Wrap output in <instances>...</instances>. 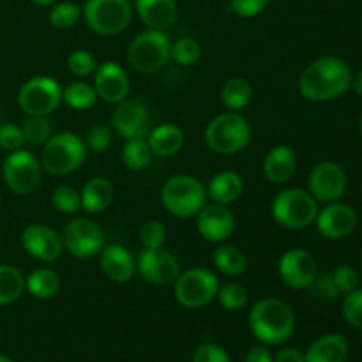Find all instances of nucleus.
Here are the masks:
<instances>
[{"mask_svg": "<svg viewBox=\"0 0 362 362\" xmlns=\"http://www.w3.org/2000/svg\"><path fill=\"white\" fill-rule=\"evenodd\" d=\"M350 83L352 73L345 60L338 57H320L303 71L299 78V90L308 101L324 103L345 94Z\"/></svg>", "mask_w": 362, "mask_h": 362, "instance_id": "obj_1", "label": "nucleus"}, {"mask_svg": "<svg viewBox=\"0 0 362 362\" xmlns=\"http://www.w3.org/2000/svg\"><path fill=\"white\" fill-rule=\"evenodd\" d=\"M250 329L258 341L279 345L296 331V315L285 300L265 297L251 308Z\"/></svg>", "mask_w": 362, "mask_h": 362, "instance_id": "obj_2", "label": "nucleus"}, {"mask_svg": "<svg viewBox=\"0 0 362 362\" xmlns=\"http://www.w3.org/2000/svg\"><path fill=\"white\" fill-rule=\"evenodd\" d=\"M207 187L193 175H173L163 184L161 204L175 218H193L207 204Z\"/></svg>", "mask_w": 362, "mask_h": 362, "instance_id": "obj_3", "label": "nucleus"}, {"mask_svg": "<svg viewBox=\"0 0 362 362\" xmlns=\"http://www.w3.org/2000/svg\"><path fill=\"white\" fill-rule=\"evenodd\" d=\"M204 136L212 152L232 156L247 147L251 140V126L239 112H225L207 124Z\"/></svg>", "mask_w": 362, "mask_h": 362, "instance_id": "obj_4", "label": "nucleus"}, {"mask_svg": "<svg viewBox=\"0 0 362 362\" xmlns=\"http://www.w3.org/2000/svg\"><path fill=\"white\" fill-rule=\"evenodd\" d=\"M271 212L274 221L283 228L303 230L313 225L317 219L318 202L310 191L290 187L276 194Z\"/></svg>", "mask_w": 362, "mask_h": 362, "instance_id": "obj_5", "label": "nucleus"}, {"mask_svg": "<svg viewBox=\"0 0 362 362\" xmlns=\"http://www.w3.org/2000/svg\"><path fill=\"white\" fill-rule=\"evenodd\" d=\"M87 147L78 134L59 133L42 145L41 166L52 175H69L83 165Z\"/></svg>", "mask_w": 362, "mask_h": 362, "instance_id": "obj_6", "label": "nucleus"}, {"mask_svg": "<svg viewBox=\"0 0 362 362\" xmlns=\"http://www.w3.org/2000/svg\"><path fill=\"white\" fill-rule=\"evenodd\" d=\"M172 42L168 35L163 30H148L140 32L136 37L131 41L127 48V60L131 67L144 74H152L161 71L172 59Z\"/></svg>", "mask_w": 362, "mask_h": 362, "instance_id": "obj_7", "label": "nucleus"}, {"mask_svg": "<svg viewBox=\"0 0 362 362\" xmlns=\"http://www.w3.org/2000/svg\"><path fill=\"white\" fill-rule=\"evenodd\" d=\"M81 13L92 32L99 35H117L129 27L133 7L129 0H87Z\"/></svg>", "mask_w": 362, "mask_h": 362, "instance_id": "obj_8", "label": "nucleus"}, {"mask_svg": "<svg viewBox=\"0 0 362 362\" xmlns=\"http://www.w3.org/2000/svg\"><path fill=\"white\" fill-rule=\"evenodd\" d=\"M219 290V279L214 272L204 267H194L180 272L173 283V293L180 306L187 310H200L216 299Z\"/></svg>", "mask_w": 362, "mask_h": 362, "instance_id": "obj_9", "label": "nucleus"}, {"mask_svg": "<svg viewBox=\"0 0 362 362\" xmlns=\"http://www.w3.org/2000/svg\"><path fill=\"white\" fill-rule=\"evenodd\" d=\"M62 103V87L49 76H34L21 85L18 105L27 115L48 117Z\"/></svg>", "mask_w": 362, "mask_h": 362, "instance_id": "obj_10", "label": "nucleus"}, {"mask_svg": "<svg viewBox=\"0 0 362 362\" xmlns=\"http://www.w3.org/2000/svg\"><path fill=\"white\" fill-rule=\"evenodd\" d=\"M41 163L32 152L20 148L9 152L2 165V177L6 186L16 194H32L41 186Z\"/></svg>", "mask_w": 362, "mask_h": 362, "instance_id": "obj_11", "label": "nucleus"}, {"mask_svg": "<svg viewBox=\"0 0 362 362\" xmlns=\"http://www.w3.org/2000/svg\"><path fill=\"white\" fill-rule=\"evenodd\" d=\"M64 250L80 260H88L105 247V233L101 226L88 218H74L62 232Z\"/></svg>", "mask_w": 362, "mask_h": 362, "instance_id": "obj_12", "label": "nucleus"}, {"mask_svg": "<svg viewBox=\"0 0 362 362\" xmlns=\"http://www.w3.org/2000/svg\"><path fill=\"white\" fill-rule=\"evenodd\" d=\"M278 272L288 288L306 290L318 276L317 258L304 247H293L279 258Z\"/></svg>", "mask_w": 362, "mask_h": 362, "instance_id": "obj_13", "label": "nucleus"}, {"mask_svg": "<svg viewBox=\"0 0 362 362\" xmlns=\"http://www.w3.org/2000/svg\"><path fill=\"white\" fill-rule=\"evenodd\" d=\"M136 271L147 283L170 286L179 278L180 265L170 251L159 247V250H144L138 255Z\"/></svg>", "mask_w": 362, "mask_h": 362, "instance_id": "obj_14", "label": "nucleus"}, {"mask_svg": "<svg viewBox=\"0 0 362 362\" xmlns=\"http://www.w3.org/2000/svg\"><path fill=\"white\" fill-rule=\"evenodd\" d=\"M310 193L317 202L332 204L346 191V173L338 163L322 161L310 173Z\"/></svg>", "mask_w": 362, "mask_h": 362, "instance_id": "obj_15", "label": "nucleus"}, {"mask_svg": "<svg viewBox=\"0 0 362 362\" xmlns=\"http://www.w3.org/2000/svg\"><path fill=\"white\" fill-rule=\"evenodd\" d=\"M112 126L126 140L147 138L151 133V113L138 99H124L113 110Z\"/></svg>", "mask_w": 362, "mask_h": 362, "instance_id": "obj_16", "label": "nucleus"}, {"mask_svg": "<svg viewBox=\"0 0 362 362\" xmlns=\"http://www.w3.org/2000/svg\"><path fill=\"white\" fill-rule=\"evenodd\" d=\"M21 246L35 260L46 262V264L59 260L60 255L64 253L62 235L57 233L52 226L41 225V223H32L21 232Z\"/></svg>", "mask_w": 362, "mask_h": 362, "instance_id": "obj_17", "label": "nucleus"}, {"mask_svg": "<svg viewBox=\"0 0 362 362\" xmlns=\"http://www.w3.org/2000/svg\"><path fill=\"white\" fill-rule=\"evenodd\" d=\"M318 233L329 240H341L352 235L357 226V214L350 205L332 202L322 211H318L315 219Z\"/></svg>", "mask_w": 362, "mask_h": 362, "instance_id": "obj_18", "label": "nucleus"}, {"mask_svg": "<svg viewBox=\"0 0 362 362\" xmlns=\"http://www.w3.org/2000/svg\"><path fill=\"white\" fill-rule=\"evenodd\" d=\"M198 233L209 243H225L235 232V216L226 205L205 204L198 212Z\"/></svg>", "mask_w": 362, "mask_h": 362, "instance_id": "obj_19", "label": "nucleus"}, {"mask_svg": "<svg viewBox=\"0 0 362 362\" xmlns=\"http://www.w3.org/2000/svg\"><path fill=\"white\" fill-rule=\"evenodd\" d=\"M94 88L98 98L110 105H119L129 94V76L124 67L117 62H105L95 67L94 71Z\"/></svg>", "mask_w": 362, "mask_h": 362, "instance_id": "obj_20", "label": "nucleus"}, {"mask_svg": "<svg viewBox=\"0 0 362 362\" xmlns=\"http://www.w3.org/2000/svg\"><path fill=\"white\" fill-rule=\"evenodd\" d=\"M99 265L103 274L115 283H127L136 274V258L127 247L120 244L105 246L99 253Z\"/></svg>", "mask_w": 362, "mask_h": 362, "instance_id": "obj_21", "label": "nucleus"}, {"mask_svg": "<svg viewBox=\"0 0 362 362\" xmlns=\"http://www.w3.org/2000/svg\"><path fill=\"white\" fill-rule=\"evenodd\" d=\"M297 156L288 145H276L264 159V175L272 184H285L296 175Z\"/></svg>", "mask_w": 362, "mask_h": 362, "instance_id": "obj_22", "label": "nucleus"}, {"mask_svg": "<svg viewBox=\"0 0 362 362\" xmlns=\"http://www.w3.org/2000/svg\"><path fill=\"white\" fill-rule=\"evenodd\" d=\"M136 11L144 25L163 32L175 23L179 14L175 0H136Z\"/></svg>", "mask_w": 362, "mask_h": 362, "instance_id": "obj_23", "label": "nucleus"}, {"mask_svg": "<svg viewBox=\"0 0 362 362\" xmlns=\"http://www.w3.org/2000/svg\"><path fill=\"white\" fill-rule=\"evenodd\" d=\"M81 207L88 214H101L112 205L115 187L106 177H92L87 180L80 193Z\"/></svg>", "mask_w": 362, "mask_h": 362, "instance_id": "obj_24", "label": "nucleus"}, {"mask_svg": "<svg viewBox=\"0 0 362 362\" xmlns=\"http://www.w3.org/2000/svg\"><path fill=\"white\" fill-rule=\"evenodd\" d=\"M349 341L341 334H325L315 339L304 354V362H345Z\"/></svg>", "mask_w": 362, "mask_h": 362, "instance_id": "obj_25", "label": "nucleus"}, {"mask_svg": "<svg viewBox=\"0 0 362 362\" xmlns=\"http://www.w3.org/2000/svg\"><path fill=\"white\" fill-rule=\"evenodd\" d=\"M244 191V180L237 172L226 170V172L216 173L207 186V197L214 204L230 205L240 198Z\"/></svg>", "mask_w": 362, "mask_h": 362, "instance_id": "obj_26", "label": "nucleus"}, {"mask_svg": "<svg viewBox=\"0 0 362 362\" xmlns=\"http://www.w3.org/2000/svg\"><path fill=\"white\" fill-rule=\"evenodd\" d=\"M147 138L152 154L161 158L175 156L184 145V133L175 124H159L148 133Z\"/></svg>", "mask_w": 362, "mask_h": 362, "instance_id": "obj_27", "label": "nucleus"}, {"mask_svg": "<svg viewBox=\"0 0 362 362\" xmlns=\"http://www.w3.org/2000/svg\"><path fill=\"white\" fill-rule=\"evenodd\" d=\"M25 288L35 299H52L60 290V278L53 269H35L25 279Z\"/></svg>", "mask_w": 362, "mask_h": 362, "instance_id": "obj_28", "label": "nucleus"}, {"mask_svg": "<svg viewBox=\"0 0 362 362\" xmlns=\"http://www.w3.org/2000/svg\"><path fill=\"white\" fill-rule=\"evenodd\" d=\"M253 99V87L246 78H230L225 81L221 88V101L230 112H239V110L246 108Z\"/></svg>", "mask_w": 362, "mask_h": 362, "instance_id": "obj_29", "label": "nucleus"}, {"mask_svg": "<svg viewBox=\"0 0 362 362\" xmlns=\"http://www.w3.org/2000/svg\"><path fill=\"white\" fill-rule=\"evenodd\" d=\"M214 265L218 267L219 272L225 276H240L247 267V257L240 247L230 246V244H223L212 255Z\"/></svg>", "mask_w": 362, "mask_h": 362, "instance_id": "obj_30", "label": "nucleus"}, {"mask_svg": "<svg viewBox=\"0 0 362 362\" xmlns=\"http://www.w3.org/2000/svg\"><path fill=\"white\" fill-rule=\"evenodd\" d=\"M25 292V276L13 265H0V306L13 304Z\"/></svg>", "mask_w": 362, "mask_h": 362, "instance_id": "obj_31", "label": "nucleus"}, {"mask_svg": "<svg viewBox=\"0 0 362 362\" xmlns=\"http://www.w3.org/2000/svg\"><path fill=\"white\" fill-rule=\"evenodd\" d=\"M62 101L73 110H90L98 101V92H95L94 85L87 83V81H74V83L67 85L62 88Z\"/></svg>", "mask_w": 362, "mask_h": 362, "instance_id": "obj_32", "label": "nucleus"}, {"mask_svg": "<svg viewBox=\"0 0 362 362\" xmlns=\"http://www.w3.org/2000/svg\"><path fill=\"white\" fill-rule=\"evenodd\" d=\"M152 159L151 145L145 138H133V140H126V145L122 148V161L129 170L140 172V170L147 168L148 163Z\"/></svg>", "mask_w": 362, "mask_h": 362, "instance_id": "obj_33", "label": "nucleus"}, {"mask_svg": "<svg viewBox=\"0 0 362 362\" xmlns=\"http://www.w3.org/2000/svg\"><path fill=\"white\" fill-rule=\"evenodd\" d=\"M216 299L219 300V304H221L225 310L239 311L243 310V308H246L247 303H250V292H247V288L243 283L230 281L225 283L223 286L219 285Z\"/></svg>", "mask_w": 362, "mask_h": 362, "instance_id": "obj_34", "label": "nucleus"}, {"mask_svg": "<svg viewBox=\"0 0 362 362\" xmlns=\"http://www.w3.org/2000/svg\"><path fill=\"white\" fill-rule=\"evenodd\" d=\"M81 16V7L76 2H60L52 7L48 14L49 23L59 30H69L78 23Z\"/></svg>", "mask_w": 362, "mask_h": 362, "instance_id": "obj_35", "label": "nucleus"}, {"mask_svg": "<svg viewBox=\"0 0 362 362\" xmlns=\"http://www.w3.org/2000/svg\"><path fill=\"white\" fill-rule=\"evenodd\" d=\"M25 141L32 145H45L52 138V124L46 117L28 115L21 124Z\"/></svg>", "mask_w": 362, "mask_h": 362, "instance_id": "obj_36", "label": "nucleus"}, {"mask_svg": "<svg viewBox=\"0 0 362 362\" xmlns=\"http://www.w3.org/2000/svg\"><path fill=\"white\" fill-rule=\"evenodd\" d=\"M52 204L62 214H74L81 207V197L74 187L59 186L52 193Z\"/></svg>", "mask_w": 362, "mask_h": 362, "instance_id": "obj_37", "label": "nucleus"}, {"mask_svg": "<svg viewBox=\"0 0 362 362\" xmlns=\"http://www.w3.org/2000/svg\"><path fill=\"white\" fill-rule=\"evenodd\" d=\"M172 59L180 66H193L200 60L202 48L194 39L182 37L172 45V52H170Z\"/></svg>", "mask_w": 362, "mask_h": 362, "instance_id": "obj_38", "label": "nucleus"}, {"mask_svg": "<svg viewBox=\"0 0 362 362\" xmlns=\"http://www.w3.org/2000/svg\"><path fill=\"white\" fill-rule=\"evenodd\" d=\"M166 239V228L158 219H148L140 226V243L144 250H159Z\"/></svg>", "mask_w": 362, "mask_h": 362, "instance_id": "obj_39", "label": "nucleus"}, {"mask_svg": "<svg viewBox=\"0 0 362 362\" xmlns=\"http://www.w3.org/2000/svg\"><path fill=\"white\" fill-rule=\"evenodd\" d=\"M95 64L94 55L87 49H74L69 57H67V69L78 78H87L90 74H94Z\"/></svg>", "mask_w": 362, "mask_h": 362, "instance_id": "obj_40", "label": "nucleus"}, {"mask_svg": "<svg viewBox=\"0 0 362 362\" xmlns=\"http://www.w3.org/2000/svg\"><path fill=\"white\" fill-rule=\"evenodd\" d=\"M343 317L352 327L362 331V290L356 288L346 293L343 300Z\"/></svg>", "mask_w": 362, "mask_h": 362, "instance_id": "obj_41", "label": "nucleus"}, {"mask_svg": "<svg viewBox=\"0 0 362 362\" xmlns=\"http://www.w3.org/2000/svg\"><path fill=\"white\" fill-rule=\"evenodd\" d=\"M27 144L23 136V131L20 126L14 124H0V148L7 152H14L23 148Z\"/></svg>", "mask_w": 362, "mask_h": 362, "instance_id": "obj_42", "label": "nucleus"}, {"mask_svg": "<svg viewBox=\"0 0 362 362\" xmlns=\"http://www.w3.org/2000/svg\"><path fill=\"white\" fill-rule=\"evenodd\" d=\"M332 279H334V285L338 286L339 293H349L352 290H356L359 286V272L352 265H339L334 272H332Z\"/></svg>", "mask_w": 362, "mask_h": 362, "instance_id": "obj_43", "label": "nucleus"}, {"mask_svg": "<svg viewBox=\"0 0 362 362\" xmlns=\"http://www.w3.org/2000/svg\"><path fill=\"white\" fill-rule=\"evenodd\" d=\"M310 290L311 296L318 300H334L339 296V290L334 285V279L331 274H318L310 285Z\"/></svg>", "mask_w": 362, "mask_h": 362, "instance_id": "obj_44", "label": "nucleus"}, {"mask_svg": "<svg viewBox=\"0 0 362 362\" xmlns=\"http://www.w3.org/2000/svg\"><path fill=\"white\" fill-rule=\"evenodd\" d=\"M85 140H87V145H85V147L90 148L92 152L101 154V152H105L106 148L112 145V131H110V127L98 124V126H92L90 129H88Z\"/></svg>", "mask_w": 362, "mask_h": 362, "instance_id": "obj_45", "label": "nucleus"}, {"mask_svg": "<svg viewBox=\"0 0 362 362\" xmlns=\"http://www.w3.org/2000/svg\"><path fill=\"white\" fill-rule=\"evenodd\" d=\"M271 0H230V11L240 18H255L269 6Z\"/></svg>", "mask_w": 362, "mask_h": 362, "instance_id": "obj_46", "label": "nucleus"}, {"mask_svg": "<svg viewBox=\"0 0 362 362\" xmlns=\"http://www.w3.org/2000/svg\"><path fill=\"white\" fill-rule=\"evenodd\" d=\"M193 362H232L225 349L214 343H204L193 354Z\"/></svg>", "mask_w": 362, "mask_h": 362, "instance_id": "obj_47", "label": "nucleus"}, {"mask_svg": "<svg viewBox=\"0 0 362 362\" xmlns=\"http://www.w3.org/2000/svg\"><path fill=\"white\" fill-rule=\"evenodd\" d=\"M244 362H274V357L271 356V352H269L265 346L258 345V346H253V349L247 352L246 361Z\"/></svg>", "mask_w": 362, "mask_h": 362, "instance_id": "obj_48", "label": "nucleus"}, {"mask_svg": "<svg viewBox=\"0 0 362 362\" xmlns=\"http://www.w3.org/2000/svg\"><path fill=\"white\" fill-rule=\"evenodd\" d=\"M274 362H304V354L299 349H283L279 350L278 356L274 357Z\"/></svg>", "mask_w": 362, "mask_h": 362, "instance_id": "obj_49", "label": "nucleus"}, {"mask_svg": "<svg viewBox=\"0 0 362 362\" xmlns=\"http://www.w3.org/2000/svg\"><path fill=\"white\" fill-rule=\"evenodd\" d=\"M350 87H352L357 94L362 95V69L352 78V83H350Z\"/></svg>", "mask_w": 362, "mask_h": 362, "instance_id": "obj_50", "label": "nucleus"}, {"mask_svg": "<svg viewBox=\"0 0 362 362\" xmlns=\"http://www.w3.org/2000/svg\"><path fill=\"white\" fill-rule=\"evenodd\" d=\"M32 4H35V6L39 7H48V6H53L55 4V0H30Z\"/></svg>", "mask_w": 362, "mask_h": 362, "instance_id": "obj_51", "label": "nucleus"}, {"mask_svg": "<svg viewBox=\"0 0 362 362\" xmlns=\"http://www.w3.org/2000/svg\"><path fill=\"white\" fill-rule=\"evenodd\" d=\"M0 362H14V361L9 359V357H6V356H0Z\"/></svg>", "mask_w": 362, "mask_h": 362, "instance_id": "obj_52", "label": "nucleus"}, {"mask_svg": "<svg viewBox=\"0 0 362 362\" xmlns=\"http://www.w3.org/2000/svg\"><path fill=\"white\" fill-rule=\"evenodd\" d=\"M359 127H361V134H362V117H361V124H359Z\"/></svg>", "mask_w": 362, "mask_h": 362, "instance_id": "obj_53", "label": "nucleus"}, {"mask_svg": "<svg viewBox=\"0 0 362 362\" xmlns=\"http://www.w3.org/2000/svg\"><path fill=\"white\" fill-rule=\"evenodd\" d=\"M0 124H2V112H0Z\"/></svg>", "mask_w": 362, "mask_h": 362, "instance_id": "obj_54", "label": "nucleus"}, {"mask_svg": "<svg viewBox=\"0 0 362 362\" xmlns=\"http://www.w3.org/2000/svg\"><path fill=\"white\" fill-rule=\"evenodd\" d=\"M0 205H2V198H0Z\"/></svg>", "mask_w": 362, "mask_h": 362, "instance_id": "obj_55", "label": "nucleus"}]
</instances>
